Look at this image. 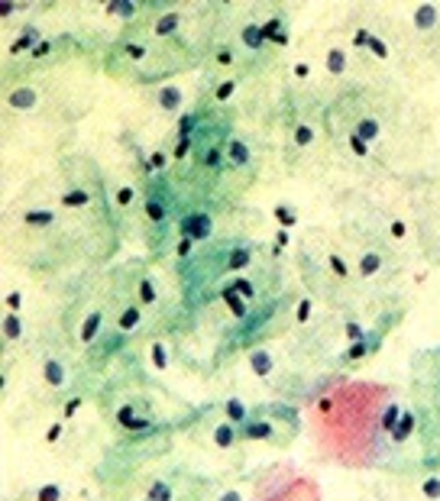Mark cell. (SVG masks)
Segmentation results:
<instances>
[{
    "instance_id": "cb8c5ba5",
    "label": "cell",
    "mask_w": 440,
    "mask_h": 501,
    "mask_svg": "<svg viewBox=\"0 0 440 501\" xmlns=\"http://www.w3.org/2000/svg\"><path fill=\"white\" fill-rule=\"evenodd\" d=\"M272 220H275L279 230H295V226L301 224V214H298V207L291 200H279V204L272 207Z\"/></svg>"
},
{
    "instance_id": "5bb4252c",
    "label": "cell",
    "mask_w": 440,
    "mask_h": 501,
    "mask_svg": "<svg viewBox=\"0 0 440 501\" xmlns=\"http://www.w3.org/2000/svg\"><path fill=\"white\" fill-rule=\"evenodd\" d=\"M324 71L334 78L347 75L350 71V49L347 46H337V42H330L327 49H324Z\"/></svg>"
},
{
    "instance_id": "277c9868",
    "label": "cell",
    "mask_w": 440,
    "mask_h": 501,
    "mask_svg": "<svg viewBox=\"0 0 440 501\" xmlns=\"http://www.w3.org/2000/svg\"><path fill=\"white\" fill-rule=\"evenodd\" d=\"M143 217L149 224V230H165L172 224V204L162 194V188H153V191L143 194Z\"/></svg>"
},
{
    "instance_id": "4fadbf2b",
    "label": "cell",
    "mask_w": 440,
    "mask_h": 501,
    "mask_svg": "<svg viewBox=\"0 0 440 501\" xmlns=\"http://www.w3.org/2000/svg\"><path fill=\"white\" fill-rule=\"evenodd\" d=\"M156 107L162 110V114H181V107H185V91L178 88V84H162V88H156Z\"/></svg>"
},
{
    "instance_id": "ee69618b",
    "label": "cell",
    "mask_w": 440,
    "mask_h": 501,
    "mask_svg": "<svg viewBox=\"0 0 440 501\" xmlns=\"http://www.w3.org/2000/svg\"><path fill=\"white\" fill-rule=\"evenodd\" d=\"M237 88H240L237 78H227V81L214 84V100H217V104H224V100H230L233 94H237Z\"/></svg>"
},
{
    "instance_id": "11a10c76",
    "label": "cell",
    "mask_w": 440,
    "mask_h": 501,
    "mask_svg": "<svg viewBox=\"0 0 440 501\" xmlns=\"http://www.w3.org/2000/svg\"><path fill=\"white\" fill-rule=\"evenodd\" d=\"M139 501H153V498H146V495H143V498H139Z\"/></svg>"
},
{
    "instance_id": "e0dca14e",
    "label": "cell",
    "mask_w": 440,
    "mask_h": 501,
    "mask_svg": "<svg viewBox=\"0 0 440 501\" xmlns=\"http://www.w3.org/2000/svg\"><path fill=\"white\" fill-rule=\"evenodd\" d=\"M350 133L363 136L369 146H376V142L382 139V120L376 117V114H356L353 126H350Z\"/></svg>"
},
{
    "instance_id": "5b68a950",
    "label": "cell",
    "mask_w": 440,
    "mask_h": 501,
    "mask_svg": "<svg viewBox=\"0 0 440 501\" xmlns=\"http://www.w3.org/2000/svg\"><path fill=\"white\" fill-rule=\"evenodd\" d=\"M418 430H421V414H418V408L405 404L395 420V427L389 430V443L392 446H405V443H411V437H415Z\"/></svg>"
},
{
    "instance_id": "8d00e7d4",
    "label": "cell",
    "mask_w": 440,
    "mask_h": 501,
    "mask_svg": "<svg viewBox=\"0 0 440 501\" xmlns=\"http://www.w3.org/2000/svg\"><path fill=\"white\" fill-rule=\"evenodd\" d=\"M347 149H350V156H353V159H363V162L373 156V146H369L363 136H356V133H347Z\"/></svg>"
},
{
    "instance_id": "f1b7e54d",
    "label": "cell",
    "mask_w": 440,
    "mask_h": 501,
    "mask_svg": "<svg viewBox=\"0 0 440 501\" xmlns=\"http://www.w3.org/2000/svg\"><path fill=\"white\" fill-rule=\"evenodd\" d=\"M114 204H117V210H123V214H127V210H133L136 204H139V188H136V184H117V188H114Z\"/></svg>"
},
{
    "instance_id": "e575fe53",
    "label": "cell",
    "mask_w": 440,
    "mask_h": 501,
    "mask_svg": "<svg viewBox=\"0 0 440 501\" xmlns=\"http://www.w3.org/2000/svg\"><path fill=\"white\" fill-rule=\"evenodd\" d=\"M59 200H62V207L78 210V207H85L88 200H91V194H88L85 188H68V191H62V194H59Z\"/></svg>"
},
{
    "instance_id": "836d02e7",
    "label": "cell",
    "mask_w": 440,
    "mask_h": 501,
    "mask_svg": "<svg viewBox=\"0 0 440 501\" xmlns=\"http://www.w3.org/2000/svg\"><path fill=\"white\" fill-rule=\"evenodd\" d=\"M385 233H389L392 242H408L411 230H408V220L405 217H385Z\"/></svg>"
},
{
    "instance_id": "681fc988",
    "label": "cell",
    "mask_w": 440,
    "mask_h": 501,
    "mask_svg": "<svg viewBox=\"0 0 440 501\" xmlns=\"http://www.w3.org/2000/svg\"><path fill=\"white\" fill-rule=\"evenodd\" d=\"M81 404H85V398H81V394H71V398H68V404H65V411H62V420L75 418L78 411H81Z\"/></svg>"
},
{
    "instance_id": "7a4b0ae2",
    "label": "cell",
    "mask_w": 440,
    "mask_h": 501,
    "mask_svg": "<svg viewBox=\"0 0 440 501\" xmlns=\"http://www.w3.org/2000/svg\"><path fill=\"white\" fill-rule=\"evenodd\" d=\"M389 327H392V320H385V324L379 327V330H369V334L363 336V340H356V343H347V350L340 352V359H337V366H356V362H363V359H369L373 352H379L382 350V343H385V334H389Z\"/></svg>"
},
{
    "instance_id": "d6986e66",
    "label": "cell",
    "mask_w": 440,
    "mask_h": 501,
    "mask_svg": "<svg viewBox=\"0 0 440 501\" xmlns=\"http://www.w3.org/2000/svg\"><path fill=\"white\" fill-rule=\"evenodd\" d=\"M324 268H327L337 282H350V278L356 275V268L350 266V259L340 249H327V252H324Z\"/></svg>"
},
{
    "instance_id": "ba28073f",
    "label": "cell",
    "mask_w": 440,
    "mask_h": 501,
    "mask_svg": "<svg viewBox=\"0 0 440 501\" xmlns=\"http://www.w3.org/2000/svg\"><path fill=\"white\" fill-rule=\"evenodd\" d=\"M130 298L136 301V304H143V308H156L162 301V284L156 282L153 272H139L133 282V291H130Z\"/></svg>"
},
{
    "instance_id": "7dc6e473",
    "label": "cell",
    "mask_w": 440,
    "mask_h": 501,
    "mask_svg": "<svg viewBox=\"0 0 440 501\" xmlns=\"http://www.w3.org/2000/svg\"><path fill=\"white\" fill-rule=\"evenodd\" d=\"M65 427H68V420H55V424L46 430V446H55V443L62 440V434H65Z\"/></svg>"
},
{
    "instance_id": "52a82bcc",
    "label": "cell",
    "mask_w": 440,
    "mask_h": 501,
    "mask_svg": "<svg viewBox=\"0 0 440 501\" xmlns=\"http://www.w3.org/2000/svg\"><path fill=\"white\" fill-rule=\"evenodd\" d=\"M104 324H107V314L101 308H88L81 314V324H78V343L81 346H94L104 334Z\"/></svg>"
},
{
    "instance_id": "7c38bea8",
    "label": "cell",
    "mask_w": 440,
    "mask_h": 501,
    "mask_svg": "<svg viewBox=\"0 0 440 501\" xmlns=\"http://www.w3.org/2000/svg\"><path fill=\"white\" fill-rule=\"evenodd\" d=\"M246 366H249V372L256 378H269L275 372V352H272V346H253V350L246 352Z\"/></svg>"
},
{
    "instance_id": "9c48e42d",
    "label": "cell",
    "mask_w": 440,
    "mask_h": 501,
    "mask_svg": "<svg viewBox=\"0 0 440 501\" xmlns=\"http://www.w3.org/2000/svg\"><path fill=\"white\" fill-rule=\"evenodd\" d=\"M227 168H237V172H246L253 165V149H249V139L240 133H230L227 136Z\"/></svg>"
},
{
    "instance_id": "f35d334b",
    "label": "cell",
    "mask_w": 440,
    "mask_h": 501,
    "mask_svg": "<svg viewBox=\"0 0 440 501\" xmlns=\"http://www.w3.org/2000/svg\"><path fill=\"white\" fill-rule=\"evenodd\" d=\"M401 408H405L401 401H392V404H385V411H382V418H379V430H382L385 437H389V430L395 427V420H398V414H401Z\"/></svg>"
},
{
    "instance_id": "44dd1931",
    "label": "cell",
    "mask_w": 440,
    "mask_h": 501,
    "mask_svg": "<svg viewBox=\"0 0 440 501\" xmlns=\"http://www.w3.org/2000/svg\"><path fill=\"white\" fill-rule=\"evenodd\" d=\"M43 42V33H39V26H23L17 36V42L10 46V55L20 59V55H33V49Z\"/></svg>"
},
{
    "instance_id": "ab89813d",
    "label": "cell",
    "mask_w": 440,
    "mask_h": 501,
    "mask_svg": "<svg viewBox=\"0 0 440 501\" xmlns=\"http://www.w3.org/2000/svg\"><path fill=\"white\" fill-rule=\"evenodd\" d=\"M33 104H36V91H29V88H13V94H10V107L29 110Z\"/></svg>"
},
{
    "instance_id": "f907efd6",
    "label": "cell",
    "mask_w": 440,
    "mask_h": 501,
    "mask_svg": "<svg viewBox=\"0 0 440 501\" xmlns=\"http://www.w3.org/2000/svg\"><path fill=\"white\" fill-rule=\"evenodd\" d=\"M217 501H246V492L240 485H230V488H224V492L217 495Z\"/></svg>"
},
{
    "instance_id": "f5cc1de1",
    "label": "cell",
    "mask_w": 440,
    "mask_h": 501,
    "mask_svg": "<svg viewBox=\"0 0 440 501\" xmlns=\"http://www.w3.org/2000/svg\"><path fill=\"white\" fill-rule=\"evenodd\" d=\"M291 75H295L298 81H308V78H311V65H308V62H295V65H291Z\"/></svg>"
},
{
    "instance_id": "4dcf8cb0",
    "label": "cell",
    "mask_w": 440,
    "mask_h": 501,
    "mask_svg": "<svg viewBox=\"0 0 440 501\" xmlns=\"http://www.w3.org/2000/svg\"><path fill=\"white\" fill-rule=\"evenodd\" d=\"M172 495H175V485H172L169 476H156L153 482L146 485V498L153 501H172Z\"/></svg>"
},
{
    "instance_id": "3957f363",
    "label": "cell",
    "mask_w": 440,
    "mask_h": 501,
    "mask_svg": "<svg viewBox=\"0 0 440 501\" xmlns=\"http://www.w3.org/2000/svg\"><path fill=\"white\" fill-rule=\"evenodd\" d=\"M39 376H43L49 392H65L68 382H71V369H68V362L62 359V356L43 352V356H39Z\"/></svg>"
},
{
    "instance_id": "60d3db41",
    "label": "cell",
    "mask_w": 440,
    "mask_h": 501,
    "mask_svg": "<svg viewBox=\"0 0 440 501\" xmlns=\"http://www.w3.org/2000/svg\"><path fill=\"white\" fill-rule=\"evenodd\" d=\"M369 39H373V29L356 26L353 33H350V52H369Z\"/></svg>"
},
{
    "instance_id": "1f68e13d",
    "label": "cell",
    "mask_w": 440,
    "mask_h": 501,
    "mask_svg": "<svg viewBox=\"0 0 440 501\" xmlns=\"http://www.w3.org/2000/svg\"><path fill=\"white\" fill-rule=\"evenodd\" d=\"M169 162H172L169 149H165V146H156V149L146 156L143 165H146V172H149V175H159V172H165V168H169Z\"/></svg>"
},
{
    "instance_id": "83f0119b",
    "label": "cell",
    "mask_w": 440,
    "mask_h": 501,
    "mask_svg": "<svg viewBox=\"0 0 440 501\" xmlns=\"http://www.w3.org/2000/svg\"><path fill=\"white\" fill-rule=\"evenodd\" d=\"M211 65H217V68L240 65V49L237 46H230V42H217V46L211 49Z\"/></svg>"
},
{
    "instance_id": "816d5d0a",
    "label": "cell",
    "mask_w": 440,
    "mask_h": 501,
    "mask_svg": "<svg viewBox=\"0 0 440 501\" xmlns=\"http://www.w3.org/2000/svg\"><path fill=\"white\" fill-rule=\"evenodd\" d=\"M272 246H275V249H288V246H291V230H275Z\"/></svg>"
},
{
    "instance_id": "603a6c76",
    "label": "cell",
    "mask_w": 440,
    "mask_h": 501,
    "mask_svg": "<svg viewBox=\"0 0 440 501\" xmlns=\"http://www.w3.org/2000/svg\"><path fill=\"white\" fill-rule=\"evenodd\" d=\"M411 23H415L418 33H434L437 23H440V7H434V4H421V7H415Z\"/></svg>"
},
{
    "instance_id": "4316f807",
    "label": "cell",
    "mask_w": 440,
    "mask_h": 501,
    "mask_svg": "<svg viewBox=\"0 0 440 501\" xmlns=\"http://www.w3.org/2000/svg\"><path fill=\"white\" fill-rule=\"evenodd\" d=\"M291 142H295L298 149H311L314 142H317V126L308 123V120H295L291 123Z\"/></svg>"
},
{
    "instance_id": "484cf974",
    "label": "cell",
    "mask_w": 440,
    "mask_h": 501,
    "mask_svg": "<svg viewBox=\"0 0 440 501\" xmlns=\"http://www.w3.org/2000/svg\"><path fill=\"white\" fill-rule=\"evenodd\" d=\"M0 330H4V343H23L26 336V320L23 314H4V320H0Z\"/></svg>"
},
{
    "instance_id": "d590c367",
    "label": "cell",
    "mask_w": 440,
    "mask_h": 501,
    "mask_svg": "<svg viewBox=\"0 0 440 501\" xmlns=\"http://www.w3.org/2000/svg\"><path fill=\"white\" fill-rule=\"evenodd\" d=\"M110 17L117 20H133L139 17V10H143V4H136V0H117V4H110Z\"/></svg>"
},
{
    "instance_id": "ac0fdd59",
    "label": "cell",
    "mask_w": 440,
    "mask_h": 501,
    "mask_svg": "<svg viewBox=\"0 0 440 501\" xmlns=\"http://www.w3.org/2000/svg\"><path fill=\"white\" fill-rule=\"evenodd\" d=\"M240 46H243L246 52L269 49V42H266V36H263V26H259V20H246V23L240 26Z\"/></svg>"
},
{
    "instance_id": "ffe728a7",
    "label": "cell",
    "mask_w": 440,
    "mask_h": 501,
    "mask_svg": "<svg viewBox=\"0 0 440 501\" xmlns=\"http://www.w3.org/2000/svg\"><path fill=\"white\" fill-rule=\"evenodd\" d=\"M220 418L230 420V424H237V427H246L249 424V418H253V411L246 408V401L237 398V394H230L224 404H220Z\"/></svg>"
},
{
    "instance_id": "b9f144b4",
    "label": "cell",
    "mask_w": 440,
    "mask_h": 501,
    "mask_svg": "<svg viewBox=\"0 0 440 501\" xmlns=\"http://www.w3.org/2000/svg\"><path fill=\"white\" fill-rule=\"evenodd\" d=\"M369 52L376 55V62H389V59H392L389 42H385V36L376 33V29H373V39H369Z\"/></svg>"
},
{
    "instance_id": "f6af8a7d",
    "label": "cell",
    "mask_w": 440,
    "mask_h": 501,
    "mask_svg": "<svg viewBox=\"0 0 440 501\" xmlns=\"http://www.w3.org/2000/svg\"><path fill=\"white\" fill-rule=\"evenodd\" d=\"M195 249H198V242L191 240V236H178V242H175V259H178V262H188L191 256H195Z\"/></svg>"
},
{
    "instance_id": "8992f818",
    "label": "cell",
    "mask_w": 440,
    "mask_h": 501,
    "mask_svg": "<svg viewBox=\"0 0 440 501\" xmlns=\"http://www.w3.org/2000/svg\"><path fill=\"white\" fill-rule=\"evenodd\" d=\"M178 226H181V236H191L195 242H207L214 236V217L207 210H188Z\"/></svg>"
},
{
    "instance_id": "d6a6232c",
    "label": "cell",
    "mask_w": 440,
    "mask_h": 501,
    "mask_svg": "<svg viewBox=\"0 0 440 501\" xmlns=\"http://www.w3.org/2000/svg\"><path fill=\"white\" fill-rule=\"evenodd\" d=\"M33 501H65V485L49 479V482H43L33 492Z\"/></svg>"
},
{
    "instance_id": "d4e9b609",
    "label": "cell",
    "mask_w": 440,
    "mask_h": 501,
    "mask_svg": "<svg viewBox=\"0 0 440 501\" xmlns=\"http://www.w3.org/2000/svg\"><path fill=\"white\" fill-rule=\"evenodd\" d=\"M23 224L33 226V230H49V226L59 224V214H55L52 207H29L23 214Z\"/></svg>"
},
{
    "instance_id": "8fae6325",
    "label": "cell",
    "mask_w": 440,
    "mask_h": 501,
    "mask_svg": "<svg viewBox=\"0 0 440 501\" xmlns=\"http://www.w3.org/2000/svg\"><path fill=\"white\" fill-rule=\"evenodd\" d=\"M353 268L359 278H376V275H382V268H385V256H382V249H376V246H363L353 262Z\"/></svg>"
},
{
    "instance_id": "bcb514c9",
    "label": "cell",
    "mask_w": 440,
    "mask_h": 501,
    "mask_svg": "<svg viewBox=\"0 0 440 501\" xmlns=\"http://www.w3.org/2000/svg\"><path fill=\"white\" fill-rule=\"evenodd\" d=\"M343 334H347V340H350V343H356V340H363V336L369 334V330H366V327L359 324V320H347V324H343Z\"/></svg>"
},
{
    "instance_id": "db71d44e",
    "label": "cell",
    "mask_w": 440,
    "mask_h": 501,
    "mask_svg": "<svg viewBox=\"0 0 440 501\" xmlns=\"http://www.w3.org/2000/svg\"><path fill=\"white\" fill-rule=\"evenodd\" d=\"M13 10H17V7H13V4H0V17H10Z\"/></svg>"
},
{
    "instance_id": "6da1fadb",
    "label": "cell",
    "mask_w": 440,
    "mask_h": 501,
    "mask_svg": "<svg viewBox=\"0 0 440 501\" xmlns=\"http://www.w3.org/2000/svg\"><path fill=\"white\" fill-rule=\"evenodd\" d=\"M110 324H114V334L117 336H133L136 330H143V324H146V308L136 304L130 294H120V298L114 301Z\"/></svg>"
},
{
    "instance_id": "f546056e",
    "label": "cell",
    "mask_w": 440,
    "mask_h": 501,
    "mask_svg": "<svg viewBox=\"0 0 440 501\" xmlns=\"http://www.w3.org/2000/svg\"><path fill=\"white\" fill-rule=\"evenodd\" d=\"M149 362H153L156 372H169L172 366V350L165 340H153L149 343Z\"/></svg>"
},
{
    "instance_id": "30bf717a",
    "label": "cell",
    "mask_w": 440,
    "mask_h": 501,
    "mask_svg": "<svg viewBox=\"0 0 440 501\" xmlns=\"http://www.w3.org/2000/svg\"><path fill=\"white\" fill-rule=\"evenodd\" d=\"M259 26H263L266 42H269V46H275V49H285L288 42H291V29H288L285 13H272V17L259 20Z\"/></svg>"
},
{
    "instance_id": "9a60e30c",
    "label": "cell",
    "mask_w": 440,
    "mask_h": 501,
    "mask_svg": "<svg viewBox=\"0 0 440 501\" xmlns=\"http://www.w3.org/2000/svg\"><path fill=\"white\" fill-rule=\"evenodd\" d=\"M249 262H253V246H249V242H237V246H230L227 256H224V272L240 275V272L249 268Z\"/></svg>"
},
{
    "instance_id": "74e56055",
    "label": "cell",
    "mask_w": 440,
    "mask_h": 501,
    "mask_svg": "<svg viewBox=\"0 0 440 501\" xmlns=\"http://www.w3.org/2000/svg\"><path fill=\"white\" fill-rule=\"evenodd\" d=\"M314 320V298L311 294H301V298H298V304H295V324H311Z\"/></svg>"
},
{
    "instance_id": "2e32d148",
    "label": "cell",
    "mask_w": 440,
    "mask_h": 501,
    "mask_svg": "<svg viewBox=\"0 0 440 501\" xmlns=\"http://www.w3.org/2000/svg\"><path fill=\"white\" fill-rule=\"evenodd\" d=\"M240 440H243V434H240V427L230 424V420L220 418L217 424L211 427V443L217 446V450H233Z\"/></svg>"
},
{
    "instance_id": "7bdbcfd3",
    "label": "cell",
    "mask_w": 440,
    "mask_h": 501,
    "mask_svg": "<svg viewBox=\"0 0 440 501\" xmlns=\"http://www.w3.org/2000/svg\"><path fill=\"white\" fill-rule=\"evenodd\" d=\"M421 495L427 501H440V472H431V476L421 479Z\"/></svg>"
},
{
    "instance_id": "7402d4cb",
    "label": "cell",
    "mask_w": 440,
    "mask_h": 501,
    "mask_svg": "<svg viewBox=\"0 0 440 501\" xmlns=\"http://www.w3.org/2000/svg\"><path fill=\"white\" fill-rule=\"evenodd\" d=\"M178 29H181V13L178 10H162L153 23L156 39H172V36H178Z\"/></svg>"
},
{
    "instance_id": "c3c4849f",
    "label": "cell",
    "mask_w": 440,
    "mask_h": 501,
    "mask_svg": "<svg viewBox=\"0 0 440 501\" xmlns=\"http://www.w3.org/2000/svg\"><path fill=\"white\" fill-rule=\"evenodd\" d=\"M4 308H7V314H20V308H23V294H20V291H7V294H4Z\"/></svg>"
}]
</instances>
